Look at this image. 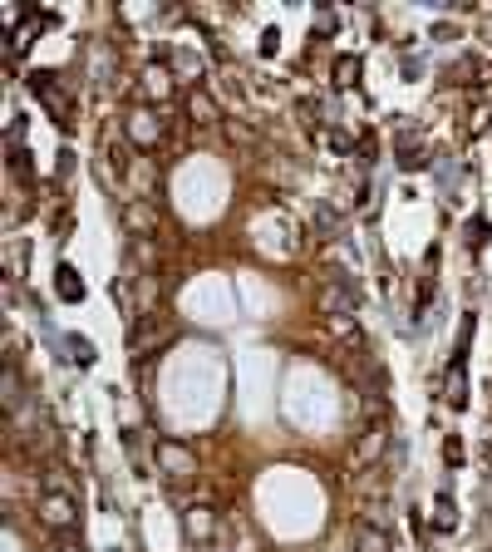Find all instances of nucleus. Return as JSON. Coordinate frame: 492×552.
<instances>
[{
  "label": "nucleus",
  "mask_w": 492,
  "mask_h": 552,
  "mask_svg": "<svg viewBox=\"0 0 492 552\" xmlns=\"http://www.w3.org/2000/svg\"><path fill=\"white\" fill-rule=\"evenodd\" d=\"M75 498L69 493H45L40 498V523L49 528V533H75Z\"/></svg>",
  "instance_id": "nucleus-1"
},
{
  "label": "nucleus",
  "mask_w": 492,
  "mask_h": 552,
  "mask_svg": "<svg viewBox=\"0 0 492 552\" xmlns=\"http://www.w3.org/2000/svg\"><path fill=\"white\" fill-rule=\"evenodd\" d=\"M129 139L139 143V149H153V143L163 139V123H158V113H153L148 104H133L129 109Z\"/></svg>",
  "instance_id": "nucleus-2"
},
{
  "label": "nucleus",
  "mask_w": 492,
  "mask_h": 552,
  "mask_svg": "<svg viewBox=\"0 0 492 552\" xmlns=\"http://www.w3.org/2000/svg\"><path fill=\"white\" fill-rule=\"evenodd\" d=\"M158 464H163V474H173V478H192L197 474L192 449H183V444H173V439H158Z\"/></svg>",
  "instance_id": "nucleus-3"
},
{
  "label": "nucleus",
  "mask_w": 492,
  "mask_h": 552,
  "mask_svg": "<svg viewBox=\"0 0 492 552\" xmlns=\"http://www.w3.org/2000/svg\"><path fill=\"white\" fill-rule=\"evenodd\" d=\"M123 227H129L133 237H153V232H158V207H153L148 197L123 203Z\"/></svg>",
  "instance_id": "nucleus-4"
},
{
  "label": "nucleus",
  "mask_w": 492,
  "mask_h": 552,
  "mask_svg": "<svg viewBox=\"0 0 492 552\" xmlns=\"http://www.w3.org/2000/svg\"><path fill=\"white\" fill-rule=\"evenodd\" d=\"M187 113H192V123H222V109H217V99L207 89H187Z\"/></svg>",
  "instance_id": "nucleus-5"
},
{
  "label": "nucleus",
  "mask_w": 492,
  "mask_h": 552,
  "mask_svg": "<svg viewBox=\"0 0 492 552\" xmlns=\"http://www.w3.org/2000/svg\"><path fill=\"white\" fill-rule=\"evenodd\" d=\"M354 552H389V528L384 523H360L354 528Z\"/></svg>",
  "instance_id": "nucleus-6"
},
{
  "label": "nucleus",
  "mask_w": 492,
  "mask_h": 552,
  "mask_svg": "<svg viewBox=\"0 0 492 552\" xmlns=\"http://www.w3.org/2000/svg\"><path fill=\"white\" fill-rule=\"evenodd\" d=\"M183 528H187V538H192V543H212V538L222 533V528H217V518L207 513V508H192V513L183 518Z\"/></svg>",
  "instance_id": "nucleus-7"
},
{
  "label": "nucleus",
  "mask_w": 492,
  "mask_h": 552,
  "mask_svg": "<svg viewBox=\"0 0 492 552\" xmlns=\"http://www.w3.org/2000/svg\"><path fill=\"white\" fill-rule=\"evenodd\" d=\"M344 281H350V276H344ZM344 281L320 291V311H344V316L354 311V301H360V296H354V286H344Z\"/></svg>",
  "instance_id": "nucleus-8"
},
{
  "label": "nucleus",
  "mask_w": 492,
  "mask_h": 552,
  "mask_svg": "<svg viewBox=\"0 0 492 552\" xmlns=\"http://www.w3.org/2000/svg\"><path fill=\"white\" fill-rule=\"evenodd\" d=\"M443 404H453V410H463V404H468V375H463V360H453V370H448Z\"/></svg>",
  "instance_id": "nucleus-9"
},
{
  "label": "nucleus",
  "mask_w": 492,
  "mask_h": 552,
  "mask_svg": "<svg viewBox=\"0 0 492 552\" xmlns=\"http://www.w3.org/2000/svg\"><path fill=\"white\" fill-rule=\"evenodd\" d=\"M55 291H59V301H84V281L79 272L69 262H59V272H55Z\"/></svg>",
  "instance_id": "nucleus-10"
},
{
  "label": "nucleus",
  "mask_w": 492,
  "mask_h": 552,
  "mask_svg": "<svg viewBox=\"0 0 492 552\" xmlns=\"http://www.w3.org/2000/svg\"><path fill=\"white\" fill-rule=\"evenodd\" d=\"M143 89H148V99H167V89H173V75H167V65L143 69Z\"/></svg>",
  "instance_id": "nucleus-11"
},
{
  "label": "nucleus",
  "mask_w": 492,
  "mask_h": 552,
  "mask_svg": "<svg viewBox=\"0 0 492 552\" xmlns=\"http://www.w3.org/2000/svg\"><path fill=\"white\" fill-rule=\"evenodd\" d=\"M380 454H384V434L380 430H364L360 444H354V464H370V459H380Z\"/></svg>",
  "instance_id": "nucleus-12"
},
{
  "label": "nucleus",
  "mask_w": 492,
  "mask_h": 552,
  "mask_svg": "<svg viewBox=\"0 0 492 552\" xmlns=\"http://www.w3.org/2000/svg\"><path fill=\"white\" fill-rule=\"evenodd\" d=\"M0 390H5V414H15L20 404H25V390H20V375H15V366H5V385H0Z\"/></svg>",
  "instance_id": "nucleus-13"
},
{
  "label": "nucleus",
  "mask_w": 492,
  "mask_h": 552,
  "mask_svg": "<svg viewBox=\"0 0 492 552\" xmlns=\"http://www.w3.org/2000/svg\"><path fill=\"white\" fill-rule=\"evenodd\" d=\"M443 459L453 464V468L463 464V439H458V434H448V439H443Z\"/></svg>",
  "instance_id": "nucleus-14"
},
{
  "label": "nucleus",
  "mask_w": 492,
  "mask_h": 552,
  "mask_svg": "<svg viewBox=\"0 0 492 552\" xmlns=\"http://www.w3.org/2000/svg\"><path fill=\"white\" fill-rule=\"evenodd\" d=\"M69 346H75V356H79V366H94V346L84 336H69Z\"/></svg>",
  "instance_id": "nucleus-15"
},
{
  "label": "nucleus",
  "mask_w": 492,
  "mask_h": 552,
  "mask_svg": "<svg viewBox=\"0 0 492 552\" xmlns=\"http://www.w3.org/2000/svg\"><path fill=\"white\" fill-rule=\"evenodd\" d=\"M316 222H320V232H335V227H340V217H335L330 207H316Z\"/></svg>",
  "instance_id": "nucleus-16"
},
{
  "label": "nucleus",
  "mask_w": 492,
  "mask_h": 552,
  "mask_svg": "<svg viewBox=\"0 0 492 552\" xmlns=\"http://www.w3.org/2000/svg\"><path fill=\"white\" fill-rule=\"evenodd\" d=\"M438 528H453V503H448V498H438V518H434Z\"/></svg>",
  "instance_id": "nucleus-17"
},
{
  "label": "nucleus",
  "mask_w": 492,
  "mask_h": 552,
  "mask_svg": "<svg viewBox=\"0 0 492 552\" xmlns=\"http://www.w3.org/2000/svg\"><path fill=\"white\" fill-rule=\"evenodd\" d=\"M344 79H350V85L360 79V59H340V85H344Z\"/></svg>",
  "instance_id": "nucleus-18"
},
{
  "label": "nucleus",
  "mask_w": 492,
  "mask_h": 552,
  "mask_svg": "<svg viewBox=\"0 0 492 552\" xmlns=\"http://www.w3.org/2000/svg\"><path fill=\"white\" fill-rule=\"evenodd\" d=\"M55 552H84V547H79V538L69 533V538H59V543H55Z\"/></svg>",
  "instance_id": "nucleus-19"
},
{
  "label": "nucleus",
  "mask_w": 492,
  "mask_h": 552,
  "mask_svg": "<svg viewBox=\"0 0 492 552\" xmlns=\"http://www.w3.org/2000/svg\"><path fill=\"white\" fill-rule=\"evenodd\" d=\"M478 538H483V547L492 552V518H483V528H478Z\"/></svg>",
  "instance_id": "nucleus-20"
},
{
  "label": "nucleus",
  "mask_w": 492,
  "mask_h": 552,
  "mask_svg": "<svg viewBox=\"0 0 492 552\" xmlns=\"http://www.w3.org/2000/svg\"><path fill=\"white\" fill-rule=\"evenodd\" d=\"M478 493H483V508H492V474L483 478V488H478Z\"/></svg>",
  "instance_id": "nucleus-21"
}]
</instances>
